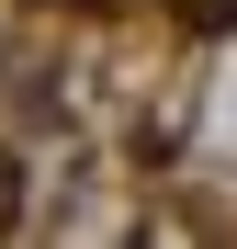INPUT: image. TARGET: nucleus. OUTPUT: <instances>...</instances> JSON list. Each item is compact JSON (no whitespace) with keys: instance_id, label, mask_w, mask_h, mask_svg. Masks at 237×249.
I'll return each mask as SVG.
<instances>
[{"instance_id":"obj_1","label":"nucleus","mask_w":237,"mask_h":249,"mask_svg":"<svg viewBox=\"0 0 237 249\" xmlns=\"http://www.w3.org/2000/svg\"><path fill=\"white\" fill-rule=\"evenodd\" d=\"M181 12H192V23H226V12H237V0H181Z\"/></svg>"}]
</instances>
